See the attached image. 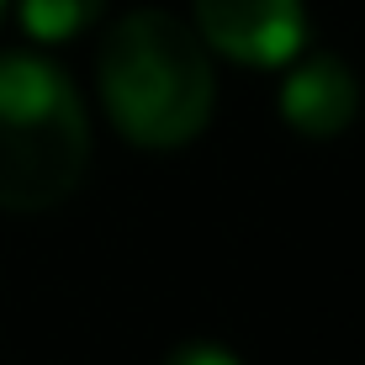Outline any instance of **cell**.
<instances>
[{
    "label": "cell",
    "mask_w": 365,
    "mask_h": 365,
    "mask_svg": "<svg viewBox=\"0 0 365 365\" xmlns=\"http://www.w3.org/2000/svg\"><path fill=\"white\" fill-rule=\"evenodd\" d=\"M106 11V0H21V27L37 43H69Z\"/></svg>",
    "instance_id": "5b68a950"
},
{
    "label": "cell",
    "mask_w": 365,
    "mask_h": 365,
    "mask_svg": "<svg viewBox=\"0 0 365 365\" xmlns=\"http://www.w3.org/2000/svg\"><path fill=\"white\" fill-rule=\"evenodd\" d=\"M165 365H238L222 344H180Z\"/></svg>",
    "instance_id": "8992f818"
},
{
    "label": "cell",
    "mask_w": 365,
    "mask_h": 365,
    "mask_svg": "<svg viewBox=\"0 0 365 365\" xmlns=\"http://www.w3.org/2000/svg\"><path fill=\"white\" fill-rule=\"evenodd\" d=\"M196 32L233 64L281 69L307 43V11L302 0H196Z\"/></svg>",
    "instance_id": "3957f363"
},
{
    "label": "cell",
    "mask_w": 365,
    "mask_h": 365,
    "mask_svg": "<svg viewBox=\"0 0 365 365\" xmlns=\"http://www.w3.org/2000/svg\"><path fill=\"white\" fill-rule=\"evenodd\" d=\"M96 85L106 117L138 148H180L212 122L207 43L170 11H133L106 32L96 53Z\"/></svg>",
    "instance_id": "6da1fadb"
},
{
    "label": "cell",
    "mask_w": 365,
    "mask_h": 365,
    "mask_svg": "<svg viewBox=\"0 0 365 365\" xmlns=\"http://www.w3.org/2000/svg\"><path fill=\"white\" fill-rule=\"evenodd\" d=\"M91 165V122L69 74L48 58H0V207L48 212Z\"/></svg>",
    "instance_id": "7a4b0ae2"
},
{
    "label": "cell",
    "mask_w": 365,
    "mask_h": 365,
    "mask_svg": "<svg viewBox=\"0 0 365 365\" xmlns=\"http://www.w3.org/2000/svg\"><path fill=\"white\" fill-rule=\"evenodd\" d=\"M355 111H360V85H355V74H349L344 58L312 53V58H302V64H292V74H286V85H281V117H286L292 133L339 138L355 122Z\"/></svg>",
    "instance_id": "277c9868"
},
{
    "label": "cell",
    "mask_w": 365,
    "mask_h": 365,
    "mask_svg": "<svg viewBox=\"0 0 365 365\" xmlns=\"http://www.w3.org/2000/svg\"><path fill=\"white\" fill-rule=\"evenodd\" d=\"M0 16H6V0H0Z\"/></svg>",
    "instance_id": "52a82bcc"
}]
</instances>
